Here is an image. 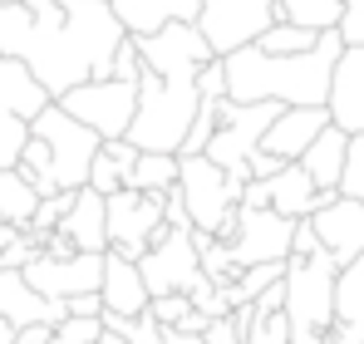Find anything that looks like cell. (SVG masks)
<instances>
[{
    "instance_id": "ac0fdd59",
    "label": "cell",
    "mask_w": 364,
    "mask_h": 344,
    "mask_svg": "<svg viewBox=\"0 0 364 344\" xmlns=\"http://www.w3.org/2000/svg\"><path fill=\"white\" fill-rule=\"evenodd\" d=\"M0 320H15V325H35V320H50L64 325L69 320V300H50L25 281V271H5L0 266Z\"/></svg>"
},
{
    "instance_id": "5bb4252c",
    "label": "cell",
    "mask_w": 364,
    "mask_h": 344,
    "mask_svg": "<svg viewBox=\"0 0 364 344\" xmlns=\"http://www.w3.org/2000/svg\"><path fill=\"white\" fill-rule=\"evenodd\" d=\"M291 241H296V222L291 217H281L276 207H242L237 236H232V256H237V266L291 261Z\"/></svg>"
},
{
    "instance_id": "83f0119b",
    "label": "cell",
    "mask_w": 364,
    "mask_h": 344,
    "mask_svg": "<svg viewBox=\"0 0 364 344\" xmlns=\"http://www.w3.org/2000/svg\"><path fill=\"white\" fill-rule=\"evenodd\" d=\"M320 35H325V30H310V25H296V20H276L256 45H261L266 55H301V50H315V45H320Z\"/></svg>"
},
{
    "instance_id": "f546056e",
    "label": "cell",
    "mask_w": 364,
    "mask_h": 344,
    "mask_svg": "<svg viewBox=\"0 0 364 344\" xmlns=\"http://www.w3.org/2000/svg\"><path fill=\"white\" fill-rule=\"evenodd\" d=\"M246 344H291V315L286 310H271V315H256Z\"/></svg>"
},
{
    "instance_id": "1f68e13d",
    "label": "cell",
    "mask_w": 364,
    "mask_h": 344,
    "mask_svg": "<svg viewBox=\"0 0 364 344\" xmlns=\"http://www.w3.org/2000/svg\"><path fill=\"white\" fill-rule=\"evenodd\" d=\"M69 207H74V192H55V197H45L40 212H35V222H30V231H35V236H50V231L69 217Z\"/></svg>"
},
{
    "instance_id": "3957f363",
    "label": "cell",
    "mask_w": 364,
    "mask_h": 344,
    "mask_svg": "<svg viewBox=\"0 0 364 344\" xmlns=\"http://www.w3.org/2000/svg\"><path fill=\"white\" fill-rule=\"evenodd\" d=\"M340 55H345V35L340 30H325L320 45L301 50V55H266L261 45H242V50L222 55V64H227V99H237V104H261V99L325 104Z\"/></svg>"
},
{
    "instance_id": "2e32d148",
    "label": "cell",
    "mask_w": 364,
    "mask_h": 344,
    "mask_svg": "<svg viewBox=\"0 0 364 344\" xmlns=\"http://www.w3.org/2000/svg\"><path fill=\"white\" fill-rule=\"evenodd\" d=\"M335 118H330V109L325 104H286L281 109V118L266 128V138H261V148L266 153H276L281 163H301V153L330 128Z\"/></svg>"
},
{
    "instance_id": "ee69618b",
    "label": "cell",
    "mask_w": 364,
    "mask_h": 344,
    "mask_svg": "<svg viewBox=\"0 0 364 344\" xmlns=\"http://www.w3.org/2000/svg\"><path fill=\"white\" fill-rule=\"evenodd\" d=\"M0 5H15V0H0Z\"/></svg>"
},
{
    "instance_id": "7a4b0ae2",
    "label": "cell",
    "mask_w": 364,
    "mask_h": 344,
    "mask_svg": "<svg viewBox=\"0 0 364 344\" xmlns=\"http://www.w3.org/2000/svg\"><path fill=\"white\" fill-rule=\"evenodd\" d=\"M133 40L143 50V79H138V118L128 128V143H138L143 153H182L192 118L202 109L197 74L217 59V50L192 20H173Z\"/></svg>"
},
{
    "instance_id": "836d02e7",
    "label": "cell",
    "mask_w": 364,
    "mask_h": 344,
    "mask_svg": "<svg viewBox=\"0 0 364 344\" xmlns=\"http://www.w3.org/2000/svg\"><path fill=\"white\" fill-rule=\"evenodd\" d=\"M340 35H345V45H364V0H345Z\"/></svg>"
},
{
    "instance_id": "74e56055",
    "label": "cell",
    "mask_w": 364,
    "mask_h": 344,
    "mask_svg": "<svg viewBox=\"0 0 364 344\" xmlns=\"http://www.w3.org/2000/svg\"><path fill=\"white\" fill-rule=\"evenodd\" d=\"M242 207H271V177H251V182H246Z\"/></svg>"
},
{
    "instance_id": "277c9868",
    "label": "cell",
    "mask_w": 364,
    "mask_h": 344,
    "mask_svg": "<svg viewBox=\"0 0 364 344\" xmlns=\"http://www.w3.org/2000/svg\"><path fill=\"white\" fill-rule=\"evenodd\" d=\"M276 20H296L310 30H340L345 0H207L197 25L217 55H232L242 45H256Z\"/></svg>"
},
{
    "instance_id": "484cf974",
    "label": "cell",
    "mask_w": 364,
    "mask_h": 344,
    "mask_svg": "<svg viewBox=\"0 0 364 344\" xmlns=\"http://www.w3.org/2000/svg\"><path fill=\"white\" fill-rule=\"evenodd\" d=\"M40 187L25 177L20 168H0V222H15V227H30L35 212H40Z\"/></svg>"
},
{
    "instance_id": "60d3db41",
    "label": "cell",
    "mask_w": 364,
    "mask_h": 344,
    "mask_svg": "<svg viewBox=\"0 0 364 344\" xmlns=\"http://www.w3.org/2000/svg\"><path fill=\"white\" fill-rule=\"evenodd\" d=\"M163 344H207V335H192V330H178V325H163Z\"/></svg>"
},
{
    "instance_id": "8fae6325",
    "label": "cell",
    "mask_w": 364,
    "mask_h": 344,
    "mask_svg": "<svg viewBox=\"0 0 364 344\" xmlns=\"http://www.w3.org/2000/svg\"><path fill=\"white\" fill-rule=\"evenodd\" d=\"M60 104L79 118V123H89L104 143H114V138H128V128H133V118H138V84H133V79H119V74L89 79V84L69 89Z\"/></svg>"
},
{
    "instance_id": "9a60e30c",
    "label": "cell",
    "mask_w": 364,
    "mask_h": 344,
    "mask_svg": "<svg viewBox=\"0 0 364 344\" xmlns=\"http://www.w3.org/2000/svg\"><path fill=\"white\" fill-rule=\"evenodd\" d=\"M310 222L320 231V246H325L340 266H350V261L364 256V202L345 197V192H330Z\"/></svg>"
},
{
    "instance_id": "cb8c5ba5",
    "label": "cell",
    "mask_w": 364,
    "mask_h": 344,
    "mask_svg": "<svg viewBox=\"0 0 364 344\" xmlns=\"http://www.w3.org/2000/svg\"><path fill=\"white\" fill-rule=\"evenodd\" d=\"M345 158H350V133L340 128V123H330L310 148L301 153L305 172L315 177V187L320 192H340V177H345Z\"/></svg>"
},
{
    "instance_id": "ba28073f",
    "label": "cell",
    "mask_w": 364,
    "mask_h": 344,
    "mask_svg": "<svg viewBox=\"0 0 364 344\" xmlns=\"http://www.w3.org/2000/svg\"><path fill=\"white\" fill-rule=\"evenodd\" d=\"M45 104H55V99L35 79V69L25 59L0 55V168H20V153L30 143V123Z\"/></svg>"
},
{
    "instance_id": "603a6c76",
    "label": "cell",
    "mask_w": 364,
    "mask_h": 344,
    "mask_svg": "<svg viewBox=\"0 0 364 344\" xmlns=\"http://www.w3.org/2000/svg\"><path fill=\"white\" fill-rule=\"evenodd\" d=\"M325 197H330V192H320V187H315V177L305 172V163H286V168L271 177V207H276L281 217H291V222L315 217Z\"/></svg>"
},
{
    "instance_id": "8d00e7d4",
    "label": "cell",
    "mask_w": 364,
    "mask_h": 344,
    "mask_svg": "<svg viewBox=\"0 0 364 344\" xmlns=\"http://www.w3.org/2000/svg\"><path fill=\"white\" fill-rule=\"evenodd\" d=\"M207 344H246V340H242V330H237V320L222 315V320L207 325Z\"/></svg>"
},
{
    "instance_id": "d590c367",
    "label": "cell",
    "mask_w": 364,
    "mask_h": 344,
    "mask_svg": "<svg viewBox=\"0 0 364 344\" xmlns=\"http://www.w3.org/2000/svg\"><path fill=\"white\" fill-rule=\"evenodd\" d=\"M69 315H84V320H99V315H104V295H99V290H84V295H69Z\"/></svg>"
},
{
    "instance_id": "52a82bcc",
    "label": "cell",
    "mask_w": 364,
    "mask_h": 344,
    "mask_svg": "<svg viewBox=\"0 0 364 344\" xmlns=\"http://www.w3.org/2000/svg\"><path fill=\"white\" fill-rule=\"evenodd\" d=\"M30 133L50 143L60 192H79V187H89V168H94V158H99V148H104V138H99L89 123H79V118L55 99V104H45V109L35 114Z\"/></svg>"
},
{
    "instance_id": "d4e9b609",
    "label": "cell",
    "mask_w": 364,
    "mask_h": 344,
    "mask_svg": "<svg viewBox=\"0 0 364 344\" xmlns=\"http://www.w3.org/2000/svg\"><path fill=\"white\" fill-rule=\"evenodd\" d=\"M138 143H128V138H114V143H104L99 148V158H94V168H89V187L94 192H104V197H114L119 187L133 182V163H138Z\"/></svg>"
},
{
    "instance_id": "7c38bea8",
    "label": "cell",
    "mask_w": 364,
    "mask_h": 344,
    "mask_svg": "<svg viewBox=\"0 0 364 344\" xmlns=\"http://www.w3.org/2000/svg\"><path fill=\"white\" fill-rule=\"evenodd\" d=\"M168 222V192L119 187L109 197V251H123L128 261H143L158 227Z\"/></svg>"
},
{
    "instance_id": "4316f807",
    "label": "cell",
    "mask_w": 364,
    "mask_h": 344,
    "mask_svg": "<svg viewBox=\"0 0 364 344\" xmlns=\"http://www.w3.org/2000/svg\"><path fill=\"white\" fill-rule=\"evenodd\" d=\"M182 172V153H138L133 163V182L128 187H143V192H173Z\"/></svg>"
},
{
    "instance_id": "8992f818",
    "label": "cell",
    "mask_w": 364,
    "mask_h": 344,
    "mask_svg": "<svg viewBox=\"0 0 364 344\" xmlns=\"http://www.w3.org/2000/svg\"><path fill=\"white\" fill-rule=\"evenodd\" d=\"M251 177H232L222 163H212L207 153H182L178 192L187 202V217L197 231H212L222 241L237 236V217H242V187Z\"/></svg>"
},
{
    "instance_id": "ab89813d",
    "label": "cell",
    "mask_w": 364,
    "mask_h": 344,
    "mask_svg": "<svg viewBox=\"0 0 364 344\" xmlns=\"http://www.w3.org/2000/svg\"><path fill=\"white\" fill-rule=\"evenodd\" d=\"M281 168H286V163H281L276 153H266V148H256V153H251V177H276Z\"/></svg>"
},
{
    "instance_id": "7402d4cb",
    "label": "cell",
    "mask_w": 364,
    "mask_h": 344,
    "mask_svg": "<svg viewBox=\"0 0 364 344\" xmlns=\"http://www.w3.org/2000/svg\"><path fill=\"white\" fill-rule=\"evenodd\" d=\"M202 5L207 0H114V10H119L128 35H153V30L173 25V20H192L197 25Z\"/></svg>"
},
{
    "instance_id": "44dd1931",
    "label": "cell",
    "mask_w": 364,
    "mask_h": 344,
    "mask_svg": "<svg viewBox=\"0 0 364 344\" xmlns=\"http://www.w3.org/2000/svg\"><path fill=\"white\" fill-rule=\"evenodd\" d=\"M330 344H364V256H360V261H350V266H340Z\"/></svg>"
},
{
    "instance_id": "4fadbf2b",
    "label": "cell",
    "mask_w": 364,
    "mask_h": 344,
    "mask_svg": "<svg viewBox=\"0 0 364 344\" xmlns=\"http://www.w3.org/2000/svg\"><path fill=\"white\" fill-rule=\"evenodd\" d=\"M104 256L109 251H74V256L40 251L25 266V281L40 290V295H50V300H69V295H84V290L104 286Z\"/></svg>"
},
{
    "instance_id": "f35d334b",
    "label": "cell",
    "mask_w": 364,
    "mask_h": 344,
    "mask_svg": "<svg viewBox=\"0 0 364 344\" xmlns=\"http://www.w3.org/2000/svg\"><path fill=\"white\" fill-rule=\"evenodd\" d=\"M55 330H60V325H50V320L20 325V340H15V344H50V340H55Z\"/></svg>"
},
{
    "instance_id": "e0dca14e",
    "label": "cell",
    "mask_w": 364,
    "mask_h": 344,
    "mask_svg": "<svg viewBox=\"0 0 364 344\" xmlns=\"http://www.w3.org/2000/svg\"><path fill=\"white\" fill-rule=\"evenodd\" d=\"M325 109L345 133H364V45H345V55L335 64V79H330Z\"/></svg>"
},
{
    "instance_id": "5b68a950",
    "label": "cell",
    "mask_w": 364,
    "mask_h": 344,
    "mask_svg": "<svg viewBox=\"0 0 364 344\" xmlns=\"http://www.w3.org/2000/svg\"><path fill=\"white\" fill-rule=\"evenodd\" d=\"M335 281L340 261L320 246L315 256H291L286 266V315L291 344H325L335 330Z\"/></svg>"
},
{
    "instance_id": "6da1fadb",
    "label": "cell",
    "mask_w": 364,
    "mask_h": 344,
    "mask_svg": "<svg viewBox=\"0 0 364 344\" xmlns=\"http://www.w3.org/2000/svg\"><path fill=\"white\" fill-rule=\"evenodd\" d=\"M128 40L114 0H15L0 5V55L25 59L35 79L64 99L89 79H109Z\"/></svg>"
},
{
    "instance_id": "7bdbcfd3",
    "label": "cell",
    "mask_w": 364,
    "mask_h": 344,
    "mask_svg": "<svg viewBox=\"0 0 364 344\" xmlns=\"http://www.w3.org/2000/svg\"><path fill=\"white\" fill-rule=\"evenodd\" d=\"M20 340V325L15 320H0V344H15Z\"/></svg>"
},
{
    "instance_id": "e575fe53",
    "label": "cell",
    "mask_w": 364,
    "mask_h": 344,
    "mask_svg": "<svg viewBox=\"0 0 364 344\" xmlns=\"http://www.w3.org/2000/svg\"><path fill=\"white\" fill-rule=\"evenodd\" d=\"M315 251H320V231H315L310 217H301L296 222V241H291V256H315Z\"/></svg>"
},
{
    "instance_id": "9c48e42d",
    "label": "cell",
    "mask_w": 364,
    "mask_h": 344,
    "mask_svg": "<svg viewBox=\"0 0 364 344\" xmlns=\"http://www.w3.org/2000/svg\"><path fill=\"white\" fill-rule=\"evenodd\" d=\"M281 109H286V104H276V99H261V104H237V99H227V104H222V123H217V133H212V143H207V158L222 163L232 177H251V153L261 148L266 128L281 118Z\"/></svg>"
},
{
    "instance_id": "d6986e66",
    "label": "cell",
    "mask_w": 364,
    "mask_h": 344,
    "mask_svg": "<svg viewBox=\"0 0 364 344\" xmlns=\"http://www.w3.org/2000/svg\"><path fill=\"white\" fill-rule=\"evenodd\" d=\"M99 295H104V310L128 315V320L153 305V290L143 281L138 261H128L123 251H109V256H104V286H99Z\"/></svg>"
},
{
    "instance_id": "30bf717a",
    "label": "cell",
    "mask_w": 364,
    "mask_h": 344,
    "mask_svg": "<svg viewBox=\"0 0 364 344\" xmlns=\"http://www.w3.org/2000/svg\"><path fill=\"white\" fill-rule=\"evenodd\" d=\"M138 271H143V281L153 295H168V290H192L207 281V271H202V251H197V227H173V222H163L158 236H153V246L143 251V261H138Z\"/></svg>"
},
{
    "instance_id": "b9f144b4",
    "label": "cell",
    "mask_w": 364,
    "mask_h": 344,
    "mask_svg": "<svg viewBox=\"0 0 364 344\" xmlns=\"http://www.w3.org/2000/svg\"><path fill=\"white\" fill-rule=\"evenodd\" d=\"M25 236V227H15V222H0V251L10 246V241H20Z\"/></svg>"
},
{
    "instance_id": "ffe728a7",
    "label": "cell",
    "mask_w": 364,
    "mask_h": 344,
    "mask_svg": "<svg viewBox=\"0 0 364 344\" xmlns=\"http://www.w3.org/2000/svg\"><path fill=\"white\" fill-rule=\"evenodd\" d=\"M55 231H64L79 251H109V197L94 187H79L69 217Z\"/></svg>"
},
{
    "instance_id": "f1b7e54d",
    "label": "cell",
    "mask_w": 364,
    "mask_h": 344,
    "mask_svg": "<svg viewBox=\"0 0 364 344\" xmlns=\"http://www.w3.org/2000/svg\"><path fill=\"white\" fill-rule=\"evenodd\" d=\"M222 104H227V99H202V109H197V118H192V133H187L182 153H207V143H212V133H217V123H222Z\"/></svg>"
},
{
    "instance_id": "4dcf8cb0",
    "label": "cell",
    "mask_w": 364,
    "mask_h": 344,
    "mask_svg": "<svg viewBox=\"0 0 364 344\" xmlns=\"http://www.w3.org/2000/svg\"><path fill=\"white\" fill-rule=\"evenodd\" d=\"M340 192L364 202V133H350V158H345V177H340Z\"/></svg>"
},
{
    "instance_id": "d6a6232c",
    "label": "cell",
    "mask_w": 364,
    "mask_h": 344,
    "mask_svg": "<svg viewBox=\"0 0 364 344\" xmlns=\"http://www.w3.org/2000/svg\"><path fill=\"white\" fill-rule=\"evenodd\" d=\"M148 310H153L163 325H182L197 305H192V295H187V290H168V295H153V305H148Z\"/></svg>"
}]
</instances>
